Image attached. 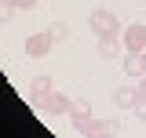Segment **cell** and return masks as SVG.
<instances>
[{
	"instance_id": "obj_7",
	"label": "cell",
	"mask_w": 146,
	"mask_h": 138,
	"mask_svg": "<svg viewBox=\"0 0 146 138\" xmlns=\"http://www.w3.org/2000/svg\"><path fill=\"white\" fill-rule=\"evenodd\" d=\"M121 51H124V44H117V36H99V47H95V55H99L102 62H110V58H121Z\"/></svg>"
},
{
	"instance_id": "obj_11",
	"label": "cell",
	"mask_w": 146,
	"mask_h": 138,
	"mask_svg": "<svg viewBox=\"0 0 146 138\" xmlns=\"http://www.w3.org/2000/svg\"><path fill=\"white\" fill-rule=\"evenodd\" d=\"M48 33H51V40L58 44V40H66V36H70V26H66V22H51V26H48Z\"/></svg>"
},
{
	"instance_id": "obj_16",
	"label": "cell",
	"mask_w": 146,
	"mask_h": 138,
	"mask_svg": "<svg viewBox=\"0 0 146 138\" xmlns=\"http://www.w3.org/2000/svg\"><path fill=\"white\" fill-rule=\"evenodd\" d=\"M135 84H139V91H143V95H146V73H143V76H139V80H135Z\"/></svg>"
},
{
	"instance_id": "obj_14",
	"label": "cell",
	"mask_w": 146,
	"mask_h": 138,
	"mask_svg": "<svg viewBox=\"0 0 146 138\" xmlns=\"http://www.w3.org/2000/svg\"><path fill=\"white\" fill-rule=\"evenodd\" d=\"M11 15H15V4L11 0H0V22H7Z\"/></svg>"
},
{
	"instance_id": "obj_5",
	"label": "cell",
	"mask_w": 146,
	"mask_h": 138,
	"mask_svg": "<svg viewBox=\"0 0 146 138\" xmlns=\"http://www.w3.org/2000/svg\"><path fill=\"white\" fill-rule=\"evenodd\" d=\"M40 113H48V116H62V113H70V95L51 91V95L40 102Z\"/></svg>"
},
{
	"instance_id": "obj_6",
	"label": "cell",
	"mask_w": 146,
	"mask_h": 138,
	"mask_svg": "<svg viewBox=\"0 0 146 138\" xmlns=\"http://www.w3.org/2000/svg\"><path fill=\"white\" fill-rule=\"evenodd\" d=\"M51 91H55L51 76H33V84H29V102H33L36 109H40V102H44V98H48Z\"/></svg>"
},
{
	"instance_id": "obj_3",
	"label": "cell",
	"mask_w": 146,
	"mask_h": 138,
	"mask_svg": "<svg viewBox=\"0 0 146 138\" xmlns=\"http://www.w3.org/2000/svg\"><path fill=\"white\" fill-rule=\"evenodd\" d=\"M121 44H124V51H146V26L143 22H131L121 29Z\"/></svg>"
},
{
	"instance_id": "obj_13",
	"label": "cell",
	"mask_w": 146,
	"mask_h": 138,
	"mask_svg": "<svg viewBox=\"0 0 146 138\" xmlns=\"http://www.w3.org/2000/svg\"><path fill=\"white\" fill-rule=\"evenodd\" d=\"M131 109H135V120H143V124H146V95H139V102L131 105Z\"/></svg>"
},
{
	"instance_id": "obj_12",
	"label": "cell",
	"mask_w": 146,
	"mask_h": 138,
	"mask_svg": "<svg viewBox=\"0 0 146 138\" xmlns=\"http://www.w3.org/2000/svg\"><path fill=\"white\" fill-rule=\"evenodd\" d=\"M70 113H91V102L77 95V98H70Z\"/></svg>"
},
{
	"instance_id": "obj_10",
	"label": "cell",
	"mask_w": 146,
	"mask_h": 138,
	"mask_svg": "<svg viewBox=\"0 0 146 138\" xmlns=\"http://www.w3.org/2000/svg\"><path fill=\"white\" fill-rule=\"evenodd\" d=\"M73 116V131H80V135H91V113H70Z\"/></svg>"
},
{
	"instance_id": "obj_2",
	"label": "cell",
	"mask_w": 146,
	"mask_h": 138,
	"mask_svg": "<svg viewBox=\"0 0 146 138\" xmlns=\"http://www.w3.org/2000/svg\"><path fill=\"white\" fill-rule=\"evenodd\" d=\"M51 47H55V40H51V33H48V29L29 33L26 40H22V51L29 55V58H44V55H51Z\"/></svg>"
},
{
	"instance_id": "obj_8",
	"label": "cell",
	"mask_w": 146,
	"mask_h": 138,
	"mask_svg": "<svg viewBox=\"0 0 146 138\" xmlns=\"http://www.w3.org/2000/svg\"><path fill=\"white\" fill-rule=\"evenodd\" d=\"M139 95H143L139 84H124V87H117V91H113V102L121 105V109H131V105L139 102Z\"/></svg>"
},
{
	"instance_id": "obj_1",
	"label": "cell",
	"mask_w": 146,
	"mask_h": 138,
	"mask_svg": "<svg viewBox=\"0 0 146 138\" xmlns=\"http://www.w3.org/2000/svg\"><path fill=\"white\" fill-rule=\"evenodd\" d=\"M88 26H91V33H95V36H117V33H121L117 15L106 11V7H95V11L88 15Z\"/></svg>"
},
{
	"instance_id": "obj_9",
	"label": "cell",
	"mask_w": 146,
	"mask_h": 138,
	"mask_svg": "<svg viewBox=\"0 0 146 138\" xmlns=\"http://www.w3.org/2000/svg\"><path fill=\"white\" fill-rule=\"evenodd\" d=\"M117 131H121L117 120H95V124H91V135H95V138H110V135H117Z\"/></svg>"
},
{
	"instance_id": "obj_17",
	"label": "cell",
	"mask_w": 146,
	"mask_h": 138,
	"mask_svg": "<svg viewBox=\"0 0 146 138\" xmlns=\"http://www.w3.org/2000/svg\"><path fill=\"white\" fill-rule=\"evenodd\" d=\"M143 55H146V51H143Z\"/></svg>"
},
{
	"instance_id": "obj_15",
	"label": "cell",
	"mask_w": 146,
	"mask_h": 138,
	"mask_svg": "<svg viewBox=\"0 0 146 138\" xmlns=\"http://www.w3.org/2000/svg\"><path fill=\"white\" fill-rule=\"evenodd\" d=\"M11 4H15V11H33L36 7V0H11Z\"/></svg>"
},
{
	"instance_id": "obj_4",
	"label": "cell",
	"mask_w": 146,
	"mask_h": 138,
	"mask_svg": "<svg viewBox=\"0 0 146 138\" xmlns=\"http://www.w3.org/2000/svg\"><path fill=\"white\" fill-rule=\"evenodd\" d=\"M121 66H124V76H128V80H139V76L146 73V55L143 51H124Z\"/></svg>"
}]
</instances>
